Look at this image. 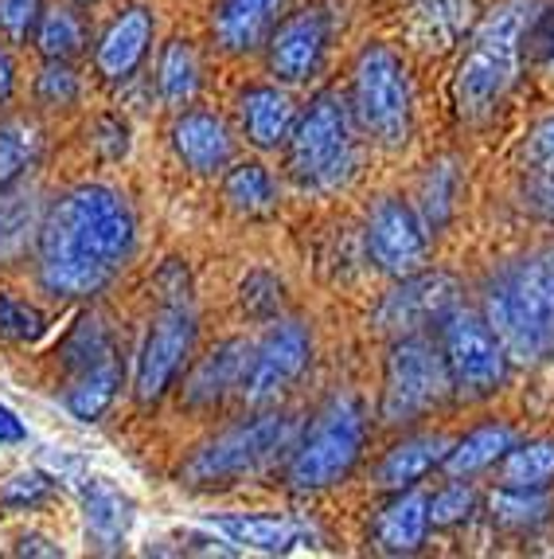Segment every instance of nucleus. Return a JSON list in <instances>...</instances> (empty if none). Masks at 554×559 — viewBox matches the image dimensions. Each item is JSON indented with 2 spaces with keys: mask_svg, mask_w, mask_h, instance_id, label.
Instances as JSON below:
<instances>
[{
  "mask_svg": "<svg viewBox=\"0 0 554 559\" xmlns=\"http://www.w3.org/2000/svg\"><path fill=\"white\" fill-rule=\"evenodd\" d=\"M133 212L106 185H79L39 224V278L59 298H91L133 251Z\"/></svg>",
  "mask_w": 554,
  "mask_h": 559,
  "instance_id": "1",
  "label": "nucleus"
},
{
  "mask_svg": "<svg viewBox=\"0 0 554 559\" xmlns=\"http://www.w3.org/2000/svg\"><path fill=\"white\" fill-rule=\"evenodd\" d=\"M484 321L508 360L535 364L554 348V247L516 262L489 286Z\"/></svg>",
  "mask_w": 554,
  "mask_h": 559,
  "instance_id": "2",
  "label": "nucleus"
},
{
  "mask_svg": "<svg viewBox=\"0 0 554 559\" xmlns=\"http://www.w3.org/2000/svg\"><path fill=\"white\" fill-rule=\"evenodd\" d=\"M531 12H535V0H504L481 28L472 32L461 63H457V75H453V98L465 118H484L516 83L519 44L531 28Z\"/></svg>",
  "mask_w": 554,
  "mask_h": 559,
  "instance_id": "3",
  "label": "nucleus"
},
{
  "mask_svg": "<svg viewBox=\"0 0 554 559\" xmlns=\"http://www.w3.org/2000/svg\"><path fill=\"white\" fill-rule=\"evenodd\" d=\"M351 165H356V141H351L348 106L336 91H324L289 138V173L297 185L336 188L351 173Z\"/></svg>",
  "mask_w": 554,
  "mask_h": 559,
  "instance_id": "4",
  "label": "nucleus"
},
{
  "mask_svg": "<svg viewBox=\"0 0 554 559\" xmlns=\"http://www.w3.org/2000/svg\"><path fill=\"white\" fill-rule=\"evenodd\" d=\"M297 435L293 415H266L246 427L227 430L222 439L207 442L200 454L184 466V481L195 489H219V485H234L242 477H254L266 469L281 450H289Z\"/></svg>",
  "mask_w": 554,
  "mask_h": 559,
  "instance_id": "5",
  "label": "nucleus"
},
{
  "mask_svg": "<svg viewBox=\"0 0 554 559\" xmlns=\"http://www.w3.org/2000/svg\"><path fill=\"white\" fill-rule=\"evenodd\" d=\"M363 450V407L356 395H336L313 419L289 462V485L301 493L336 485Z\"/></svg>",
  "mask_w": 554,
  "mask_h": 559,
  "instance_id": "6",
  "label": "nucleus"
},
{
  "mask_svg": "<svg viewBox=\"0 0 554 559\" xmlns=\"http://www.w3.org/2000/svg\"><path fill=\"white\" fill-rule=\"evenodd\" d=\"M453 392L445 353H437L422 336H398V345L387 356V380H383V423L402 427L425 415L430 407Z\"/></svg>",
  "mask_w": 554,
  "mask_h": 559,
  "instance_id": "7",
  "label": "nucleus"
},
{
  "mask_svg": "<svg viewBox=\"0 0 554 559\" xmlns=\"http://www.w3.org/2000/svg\"><path fill=\"white\" fill-rule=\"evenodd\" d=\"M356 121L383 145H402L410 133V83L390 47H368L351 79Z\"/></svg>",
  "mask_w": 554,
  "mask_h": 559,
  "instance_id": "8",
  "label": "nucleus"
},
{
  "mask_svg": "<svg viewBox=\"0 0 554 559\" xmlns=\"http://www.w3.org/2000/svg\"><path fill=\"white\" fill-rule=\"evenodd\" d=\"M442 353L449 368L453 392L465 400H484L508 376V353L492 333L489 321H481L469 309H453L442 321Z\"/></svg>",
  "mask_w": 554,
  "mask_h": 559,
  "instance_id": "9",
  "label": "nucleus"
},
{
  "mask_svg": "<svg viewBox=\"0 0 554 559\" xmlns=\"http://www.w3.org/2000/svg\"><path fill=\"white\" fill-rule=\"evenodd\" d=\"M192 341H195L192 301H188L184 286L168 289L165 306L157 309V318L148 325V336L137 356V380H133L137 403H157L165 395V388L180 372L184 356L192 353Z\"/></svg>",
  "mask_w": 554,
  "mask_h": 559,
  "instance_id": "10",
  "label": "nucleus"
},
{
  "mask_svg": "<svg viewBox=\"0 0 554 559\" xmlns=\"http://www.w3.org/2000/svg\"><path fill=\"white\" fill-rule=\"evenodd\" d=\"M67 364H71V388H67V407L74 419L94 423L103 419L121 388L118 348L106 336L103 325H83L67 345Z\"/></svg>",
  "mask_w": 554,
  "mask_h": 559,
  "instance_id": "11",
  "label": "nucleus"
},
{
  "mask_svg": "<svg viewBox=\"0 0 554 559\" xmlns=\"http://www.w3.org/2000/svg\"><path fill=\"white\" fill-rule=\"evenodd\" d=\"M309 356H313V341H309V329L301 321H281L266 333L254 353H250L246 368H242V400L250 407H266L277 395L286 392L297 376L305 372Z\"/></svg>",
  "mask_w": 554,
  "mask_h": 559,
  "instance_id": "12",
  "label": "nucleus"
},
{
  "mask_svg": "<svg viewBox=\"0 0 554 559\" xmlns=\"http://www.w3.org/2000/svg\"><path fill=\"white\" fill-rule=\"evenodd\" d=\"M371 259L395 278H410L425 262V224L402 200H383L368 224Z\"/></svg>",
  "mask_w": 554,
  "mask_h": 559,
  "instance_id": "13",
  "label": "nucleus"
},
{
  "mask_svg": "<svg viewBox=\"0 0 554 559\" xmlns=\"http://www.w3.org/2000/svg\"><path fill=\"white\" fill-rule=\"evenodd\" d=\"M457 309V282L445 274H410L375 313V325L383 333L410 336L430 321H445V313Z\"/></svg>",
  "mask_w": 554,
  "mask_h": 559,
  "instance_id": "14",
  "label": "nucleus"
},
{
  "mask_svg": "<svg viewBox=\"0 0 554 559\" xmlns=\"http://www.w3.org/2000/svg\"><path fill=\"white\" fill-rule=\"evenodd\" d=\"M324 51V16L321 12H297L269 39V67L277 79L301 83L313 75Z\"/></svg>",
  "mask_w": 554,
  "mask_h": 559,
  "instance_id": "15",
  "label": "nucleus"
},
{
  "mask_svg": "<svg viewBox=\"0 0 554 559\" xmlns=\"http://www.w3.org/2000/svg\"><path fill=\"white\" fill-rule=\"evenodd\" d=\"M83 521L86 536L98 551H121L133 524V501L106 477L83 481Z\"/></svg>",
  "mask_w": 554,
  "mask_h": 559,
  "instance_id": "16",
  "label": "nucleus"
},
{
  "mask_svg": "<svg viewBox=\"0 0 554 559\" xmlns=\"http://www.w3.org/2000/svg\"><path fill=\"white\" fill-rule=\"evenodd\" d=\"M148 39H153V16H148V9L121 12L110 24V32L103 36V44H98V71L106 79H130L141 59H145Z\"/></svg>",
  "mask_w": 554,
  "mask_h": 559,
  "instance_id": "17",
  "label": "nucleus"
},
{
  "mask_svg": "<svg viewBox=\"0 0 554 559\" xmlns=\"http://www.w3.org/2000/svg\"><path fill=\"white\" fill-rule=\"evenodd\" d=\"M172 145L192 173H215L231 157V138L212 114H184L172 126Z\"/></svg>",
  "mask_w": 554,
  "mask_h": 559,
  "instance_id": "18",
  "label": "nucleus"
},
{
  "mask_svg": "<svg viewBox=\"0 0 554 559\" xmlns=\"http://www.w3.org/2000/svg\"><path fill=\"white\" fill-rule=\"evenodd\" d=\"M242 126L258 150H274L289 138L293 126V98L277 86H254L242 94Z\"/></svg>",
  "mask_w": 554,
  "mask_h": 559,
  "instance_id": "19",
  "label": "nucleus"
},
{
  "mask_svg": "<svg viewBox=\"0 0 554 559\" xmlns=\"http://www.w3.org/2000/svg\"><path fill=\"white\" fill-rule=\"evenodd\" d=\"M246 341H222L219 348H212V356L200 360V368L192 372V383H188V403L192 407H207V403L222 400V395L239 388L242 368H246Z\"/></svg>",
  "mask_w": 554,
  "mask_h": 559,
  "instance_id": "20",
  "label": "nucleus"
},
{
  "mask_svg": "<svg viewBox=\"0 0 554 559\" xmlns=\"http://www.w3.org/2000/svg\"><path fill=\"white\" fill-rule=\"evenodd\" d=\"M425 528H430V497L425 493H398L395 501L380 513L375 536H380L383 551L407 556V551H414L418 544L425 540Z\"/></svg>",
  "mask_w": 554,
  "mask_h": 559,
  "instance_id": "21",
  "label": "nucleus"
},
{
  "mask_svg": "<svg viewBox=\"0 0 554 559\" xmlns=\"http://www.w3.org/2000/svg\"><path fill=\"white\" fill-rule=\"evenodd\" d=\"M453 442L442 439V435H425V439H410L398 442L387 457L380 462V474H375V485L380 489H407L418 477H425L437 462H445Z\"/></svg>",
  "mask_w": 554,
  "mask_h": 559,
  "instance_id": "22",
  "label": "nucleus"
},
{
  "mask_svg": "<svg viewBox=\"0 0 554 559\" xmlns=\"http://www.w3.org/2000/svg\"><path fill=\"white\" fill-rule=\"evenodd\" d=\"M212 528L222 532L231 544L254 551H289L309 536L301 524L281 521V516H215Z\"/></svg>",
  "mask_w": 554,
  "mask_h": 559,
  "instance_id": "23",
  "label": "nucleus"
},
{
  "mask_svg": "<svg viewBox=\"0 0 554 559\" xmlns=\"http://www.w3.org/2000/svg\"><path fill=\"white\" fill-rule=\"evenodd\" d=\"M277 9H281V0H222L215 12V36L231 51H250L266 36Z\"/></svg>",
  "mask_w": 554,
  "mask_h": 559,
  "instance_id": "24",
  "label": "nucleus"
},
{
  "mask_svg": "<svg viewBox=\"0 0 554 559\" xmlns=\"http://www.w3.org/2000/svg\"><path fill=\"white\" fill-rule=\"evenodd\" d=\"M508 450H511V430L499 427V423H489V427L465 435L461 442H453L449 454H445V474L469 477V474H477V469L499 462Z\"/></svg>",
  "mask_w": 554,
  "mask_h": 559,
  "instance_id": "25",
  "label": "nucleus"
},
{
  "mask_svg": "<svg viewBox=\"0 0 554 559\" xmlns=\"http://www.w3.org/2000/svg\"><path fill=\"white\" fill-rule=\"evenodd\" d=\"M554 477V442L539 439L527 447H511L504 454V474L499 485L504 489H543Z\"/></svg>",
  "mask_w": 554,
  "mask_h": 559,
  "instance_id": "26",
  "label": "nucleus"
},
{
  "mask_svg": "<svg viewBox=\"0 0 554 559\" xmlns=\"http://www.w3.org/2000/svg\"><path fill=\"white\" fill-rule=\"evenodd\" d=\"M39 157V130L32 121H0V188L16 185Z\"/></svg>",
  "mask_w": 554,
  "mask_h": 559,
  "instance_id": "27",
  "label": "nucleus"
},
{
  "mask_svg": "<svg viewBox=\"0 0 554 559\" xmlns=\"http://www.w3.org/2000/svg\"><path fill=\"white\" fill-rule=\"evenodd\" d=\"M200 86V63H195V51L184 39H172L165 47V59H160V94H165L168 106H184L188 98Z\"/></svg>",
  "mask_w": 554,
  "mask_h": 559,
  "instance_id": "28",
  "label": "nucleus"
},
{
  "mask_svg": "<svg viewBox=\"0 0 554 559\" xmlns=\"http://www.w3.org/2000/svg\"><path fill=\"white\" fill-rule=\"evenodd\" d=\"M222 192H227V200H231L239 212L246 215H258L266 212L269 204H274V180H269V173L262 165H254V160H246V165H234L231 173H227V185H222Z\"/></svg>",
  "mask_w": 554,
  "mask_h": 559,
  "instance_id": "29",
  "label": "nucleus"
},
{
  "mask_svg": "<svg viewBox=\"0 0 554 559\" xmlns=\"http://www.w3.org/2000/svg\"><path fill=\"white\" fill-rule=\"evenodd\" d=\"M83 47V24L71 9H51L39 20V51L47 59H71Z\"/></svg>",
  "mask_w": 554,
  "mask_h": 559,
  "instance_id": "30",
  "label": "nucleus"
},
{
  "mask_svg": "<svg viewBox=\"0 0 554 559\" xmlns=\"http://www.w3.org/2000/svg\"><path fill=\"white\" fill-rule=\"evenodd\" d=\"M39 333H44V313L0 289V336H9V341H36Z\"/></svg>",
  "mask_w": 554,
  "mask_h": 559,
  "instance_id": "31",
  "label": "nucleus"
},
{
  "mask_svg": "<svg viewBox=\"0 0 554 559\" xmlns=\"http://www.w3.org/2000/svg\"><path fill=\"white\" fill-rule=\"evenodd\" d=\"M492 513L504 524H535L546 516V501L535 497V489H504L492 497Z\"/></svg>",
  "mask_w": 554,
  "mask_h": 559,
  "instance_id": "32",
  "label": "nucleus"
},
{
  "mask_svg": "<svg viewBox=\"0 0 554 559\" xmlns=\"http://www.w3.org/2000/svg\"><path fill=\"white\" fill-rule=\"evenodd\" d=\"M523 165L531 168V177L554 180V118L539 121L535 130L523 141Z\"/></svg>",
  "mask_w": 554,
  "mask_h": 559,
  "instance_id": "33",
  "label": "nucleus"
},
{
  "mask_svg": "<svg viewBox=\"0 0 554 559\" xmlns=\"http://www.w3.org/2000/svg\"><path fill=\"white\" fill-rule=\"evenodd\" d=\"M39 103L44 106H67L74 103V94H79V83H74V71L63 63V59H51V67H47L44 75H39Z\"/></svg>",
  "mask_w": 554,
  "mask_h": 559,
  "instance_id": "34",
  "label": "nucleus"
},
{
  "mask_svg": "<svg viewBox=\"0 0 554 559\" xmlns=\"http://www.w3.org/2000/svg\"><path fill=\"white\" fill-rule=\"evenodd\" d=\"M472 513V489L469 485H449L430 501V524H457Z\"/></svg>",
  "mask_w": 554,
  "mask_h": 559,
  "instance_id": "35",
  "label": "nucleus"
},
{
  "mask_svg": "<svg viewBox=\"0 0 554 559\" xmlns=\"http://www.w3.org/2000/svg\"><path fill=\"white\" fill-rule=\"evenodd\" d=\"M51 493V481L44 474H16L4 489H0V501L12 504V509H28V504H39L44 497Z\"/></svg>",
  "mask_w": 554,
  "mask_h": 559,
  "instance_id": "36",
  "label": "nucleus"
},
{
  "mask_svg": "<svg viewBox=\"0 0 554 559\" xmlns=\"http://www.w3.org/2000/svg\"><path fill=\"white\" fill-rule=\"evenodd\" d=\"M39 20V0H0V28L9 39H24Z\"/></svg>",
  "mask_w": 554,
  "mask_h": 559,
  "instance_id": "37",
  "label": "nucleus"
},
{
  "mask_svg": "<svg viewBox=\"0 0 554 559\" xmlns=\"http://www.w3.org/2000/svg\"><path fill=\"white\" fill-rule=\"evenodd\" d=\"M24 231H28V212L20 204H12V200H0V259H9L12 251H20Z\"/></svg>",
  "mask_w": 554,
  "mask_h": 559,
  "instance_id": "38",
  "label": "nucleus"
},
{
  "mask_svg": "<svg viewBox=\"0 0 554 559\" xmlns=\"http://www.w3.org/2000/svg\"><path fill=\"white\" fill-rule=\"evenodd\" d=\"M98 130H103L106 138H94V145H103L106 157H121V153L130 150V130H125V121L103 118V121H98Z\"/></svg>",
  "mask_w": 554,
  "mask_h": 559,
  "instance_id": "39",
  "label": "nucleus"
},
{
  "mask_svg": "<svg viewBox=\"0 0 554 559\" xmlns=\"http://www.w3.org/2000/svg\"><path fill=\"white\" fill-rule=\"evenodd\" d=\"M527 207L539 212L543 219H554V180L531 177V185H527Z\"/></svg>",
  "mask_w": 554,
  "mask_h": 559,
  "instance_id": "40",
  "label": "nucleus"
},
{
  "mask_svg": "<svg viewBox=\"0 0 554 559\" xmlns=\"http://www.w3.org/2000/svg\"><path fill=\"white\" fill-rule=\"evenodd\" d=\"M0 442H24V423L4 403H0Z\"/></svg>",
  "mask_w": 554,
  "mask_h": 559,
  "instance_id": "41",
  "label": "nucleus"
},
{
  "mask_svg": "<svg viewBox=\"0 0 554 559\" xmlns=\"http://www.w3.org/2000/svg\"><path fill=\"white\" fill-rule=\"evenodd\" d=\"M44 536H24V540H20V551H24V556H59V548H44Z\"/></svg>",
  "mask_w": 554,
  "mask_h": 559,
  "instance_id": "42",
  "label": "nucleus"
},
{
  "mask_svg": "<svg viewBox=\"0 0 554 559\" xmlns=\"http://www.w3.org/2000/svg\"><path fill=\"white\" fill-rule=\"evenodd\" d=\"M12 91V59L9 51H0V98Z\"/></svg>",
  "mask_w": 554,
  "mask_h": 559,
  "instance_id": "43",
  "label": "nucleus"
},
{
  "mask_svg": "<svg viewBox=\"0 0 554 559\" xmlns=\"http://www.w3.org/2000/svg\"><path fill=\"white\" fill-rule=\"evenodd\" d=\"M546 47H551V56H554V28H551V36H546Z\"/></svg>",
  "mask_w": 554,
  "mask_h": 559,
  "instance_id": "44",
  "label": "nucleus"
},
{
  "mask_svg": "<svg viewBox=\"0 0 554 559\" xmlns=\"http://www.w3.org/2000/svg\"><path fill=\"white\" fill-rule=\"evenodd\" d=\"M79 4H94V0H79Z\"/></svg>",
  "mask_w": 554,
  "mask_h": 559,
  "instance_id": "45",
  "label": "nucleus"
}]
</instances>
